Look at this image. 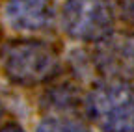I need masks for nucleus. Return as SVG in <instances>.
Instances as JSON below:
<instances>
[{
    "instance_id": "8",
    "label": "nucleus",
    "mask_w": 134,
    "mask_h": 132,
    "mask_svg": "<svg viewBox=\"0 0 134 132\" xmlns=\"http://www.w3.org/2000/svg\"><path fill=\"white\" fill-rule=\"evenodd\" d=\"M0 132H23V128H21L19 125H13V123H9V125H6V127H2V128H0Z\"/></svg>"
},
{
    "instance_id": "5",
    "label": "nucleus",
    "mask_w": 134,
    "mask_h": 132,
    "mask_svg": "<svg viewBox=\"0 0 134 132\" xmlns=\"http://www.w3.org/2000/svg\"><path fill=\"white\" fill-rule=\"evenodd\" d=\"M8 22L21 32H39L52 24L54 4L52 0H8Z\"/></svg>"
},
{
    "instance_id": "3",
    "label": "nucleus",
    "mask_w": 134,
    "mask_h": 132,
    "mask_svg": "<svg viewBox=\"0 0 134 132\" xmlns=\"http://www.w3.org/2000/svg\"><path fill=\"white\" fill-rule=\"evenodd\" d=\"M63 30L78 41H99L114 28L112 0H65Z\"/></svg>"
},
{
    "instance_id": "6",
    "label": "nucleus",
    "mask_w": 134,
    "mask_h": 132,
    "mask_svg": "<svg viewBox=\"0 0 134 132\" xmlns=\"http://www.w3.org/2000/svg\"><path fill=\"white\" fill-rule=\"evenodd\" d=\"M37 132H91V130L71 117H47L37 127Z\"/></svg>"
},
{
    "instance_id": "7",
    "label": "nucleus",
    "mask_w": 134,
    "mask_h": 132,
    "mask_svg": "<svg viewBox=\"0 0 134 132\" xmlns=\"http://www.w3.org/2000/svg\"><path fill=\"white\" fill-rule=\"evenodd\" d=\"M114 13L117 11L119 17L130 24H134V0H112Z\"/></svg>"
},
{
    "instance_id": "4",
    "label": "nucleus",
    "mask_w": 134,
    "mask_h": 132,
    "mask_svg": "<svg viewBox=\"0 0 134 132\" xmlns=\"http://www.w3.org/2000/svg\"><path fill=\"white\" fill-rule=\"evenodd\" d=\"M91 61L104 80H134V32H110L95 41Z\"/></svg>"
},
{
    "instance_id": "2",
    "label": "nucleus",
    "mask_w": 134,
    "mask_h": 132,
    "mask_svg": "<svg viewBox=\"0 0 134 132\" xmlns=\"http://www.w3.org/2000/svg\"><path fill=\"white\" fill-rule=\"evenodd\" d=\"M86 112L103 132H134V88L121 80H103L86 99Z\"/></svg>"
},
{
    "instance_id": "9",
    "label": "nucleus",
    "mask_w": 134,
    "mask_h": 132,
    "mask_svg": "<svg viewBox=\"0 0 134 132\" xmlns=\"http://www.w3.org/2000/svg\"><path fill=\"white\" fill-rule=\"evenodd\" d=\"M0 115H2V106H0Z\"/></svg>"
},
{
    "instance_id": "1",
    "label": "nucleus",
    "mask_w": 134,
    "mask_h": 132,
    "mask_svg": "<svg viewBox=\"0 0 134 132\" xmlns=\"http://www.w3.org/2000/svg\"><path fill=\"white\" fill-rule=\"evenodd\" d=\"M2 67L6 76L21 86H36L56 76L60 60L45 41H9L2 48Z\"/></svg>"
}]
</instances>
